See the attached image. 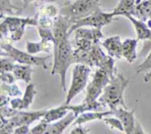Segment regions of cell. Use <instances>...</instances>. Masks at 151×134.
I'll use <instances>...</instances> for the list:
<instances>
[{
  "mask_svg": "<svg viewBox=\"0 0 151 134\" xmlns=\"http://www.w3.org/2000/svg\"><path fill=\"white\" fill-rule=\"evenodd\" d=\"M74 49L72 44L67 39L53 48V66L51 75L56 74L60 76V88L63 91H66V72L72 64L75 63L73 57Z\"/></svg>",
  "mask_w": 151,
  "mask_h": 134,
  "instance_id": "2",
  "label": "cell"
},
{
  "mask_svg": "<svg viewBox=\"0 0 151 134\" xmlns=\"http://www.w3.org/2000/svg\"><path fill=\"white\" fill-rule=\"evenodd\" d=\"M13 74L16 80H22L29 84L32 80V75L33 72L31 65L16 64L13 69Z\"/></svg>",
  "mask_w": 151,
  "mask_h": 134,
  "instance_id": "18",
  "label": "cell"
},
{
  "mask_svg": "<svg viewBox=\"0 0 151 134\" xmlns=\"http://www.w3.org/2000/svg\"><path fill=\"white\" fill-rule=\"evenodd\" d=\"M101 44L107 50L109 55L118 59L122 58V42L119 35L109 37Z\"/></svg>",
  "mask_w": 151,
  "mask_h": 134,
  "instance_id": "12",
  "label": "cell"
},
{
  "mask_svg": "<svg viewBox=\"0 0 151 134\" xmlns=\"http://www.w3.org/2000/svg\"><path fill=\"white\" fill-rule=\"evenodd\" d=\"M151 69V50L147 55L144 61L140 63L136 69L137 74H140L145 71H149Z\"/></svg>",
  "mask_w": 151,
  "mask_h": 134,
  "instance_id": "32",
  "label": "cell"
},
{
  "mask_svg": "<svg viewBox=\"0 0 151 134\" xmlns=\"http://www.w3.org/2000/svg\"><path fill=\"white\" fill-rule=\"evenodd\" d=\"M135 17L144 21L151 19V0L137 1Z\"/></svg>",
  "mask_w": 151,
  "mask_h": 134,
  "instance_id": "21",
  "label": "cell"
},
{
  "mask_svg": "<svg viewBox=\"0 0 151 134\" xmlns=\"http://www.w3.org/2000/svg\"><path fill=\"white\" fill-rule=\"evenodd\" d=\"M0 9H1V19L6 14L16 15L19 14L24 8L15 7L10 0H0Z\"/></svg>",
  "mask_w": 151,
  "mask_h": 134,
  "instance_id": "26",
  "label": "cell"
},
{
  "mask_svg": "<svg viewBox=\"0 0 151 134\" xmlns=\"http://www.w3.org/2000/svg\"><path fill=\"white\" fill-rule=\"evenodd\" d=\"M90 54H91V59H92L94 67H98L100 63L102 60L106 57V54L103 51L102 48L100 47V43L96 42L93 45L92 48L89 50Z\"/></svg>",
  "mask_w": 151,
  "mask_h": 134,
  "instance_id": "25",
  "label": "cell"
},
{
  "mask_svg": "<svg viewBox=\"0 0 151 134\" xmlns=\"http://www.w3.org/2000/svg\"><path fill=\"white\" fill-rule=\"evenodd\" d=\"M30 130L29 129V125H20L16 127L14 129L13 133L15 134H27L29 133Z\"/></svg>",
  "mask_w": 151,
  "mask_h": 134,
  "instance_id": "37",
  "label": "cell"
},
{
  "mask_svg": "<svg viewBox=\"0 0 151 134\" xmlns=\"http://www.w3.org/2000/svg\"><path fill=\"white\" fill-rule=\"evenodd\" d=\"M134 133H137H137H139V134L145 133V132L144 130H143L142 127V125L138 122V121H137V122H136Z\"/></svg>",
  "mask_w": 151,
  "mask_h": 134,
  "instance_id": "39",
  "label": "cell"
},
{
  "mask_svg": "<svg viewBox=\"0 0 151 134\" xmlns=\"http://www.w3.org/2000/svg\"><path fill=\"white\" fill-rule=\"evenodd\" d=\"M69 111H70V110L68 108L67 105L63 103L60 107L47 109V112L44 114V116H43L41 120L44 121L47 123H52V122L62 119Z\"/></svg>",
  "mask_w": 151,
  "mask_h": 134,
  "instance_id": "17",
  "label": "cell"
},
{
  "mask_svg": "<svg viewBox=\"0 0 151 134\" xmlns=\"http://www.w3.org/2000/svg\"><path fill=\"white\" fill-rule=\"evenodd\" d=\"M1 82H4L7 84L14 83L16 80L13 72H1Z\"/></svg>",
  "mask_w": 151,
  "mask_h": 134,
  "instance_id": "35",
  "label": "cell"
},
{
  "mask_svg": "<svg viewBox=\"0 0 151 134\" xmlns=\"http://www.w3.org/2000/svg\"><path fill=\"white\" fill-rule=\"evenodd\" d=\"M75 38H86V39L91 40L94 42H100V40L103 37L100 29L97 28H91L86 29L84 27L78 28L75 30Z\"/></svg>",
  "mask_w": 151,
  "mask_h": 134,
  "instance_id": "19",
  "label": "cell"
},
{
  "mask_svg": "<svg viewBox=\"0 0 151 134\" xmlns=\"http://www.w3.org/2000/svg\"><path fill=\"white\" fill-rule=\"evenodd\" d=\"M47 110V108L36 110V111L19 110L15 116H12L10 119L13 122L16 128L20 125H29L35 121L42 119Z\"/></svg>",
  "mask_w": 151,
  "mask_h": 134,
  "instance_id": "9",
  "label": "cell"
},
{
  "mask_svg": "<svg viewBox=\"0 0 151 134\" xmlns=\"http://www.w3.org/2000/svg\"><path fill=\"white\" fill-rule=\"evenodd\" d=\"M13 41L9 38L1 39V56H7L11 57L16 62L21 64H27L31 66H36L42 67L44 69H48L46 61L51 57V55L45 57L35 56L29 52H25L16 48L12 44Z\"/></svg>",
  "mask_w": 151,
  "mask_h": 134,
  "instance_id": "4",
  "label": "cell"
},
{
  "mask_svg": "<svg viewBox=\"0 0 151 134\" xmlns=\"http://www.w3.org/2000/svg\"><path fill=\"white\" fill-rule=\"evenodd\" d=\"M10 97L7 95H4V94H1V101H0V106H4L8 105V103H10Z\"/></svg>",
  "mask_w": 151,
  "mask_h": 134,
  "instance_id": "38",
  "label": "cell"
},
{
  "mask_svg": "<svg viewBox=\"0 0 151 134\" xmlns=\"http://www.w3.org/2000/svg\"><path fill=\"white\" fill-rule=\"evenodd\" d=\"M1 72H12L15 66V60H13L11 57H7V56H1Z\"/></svg>",
  "mask_w": 151,
  "mask_h": 134,
  "instance_id": "29",
  "label": "cell"
},
{
  "mask_svg": "<svg viewBox=\"0 0 151 134\" xmlns=\"http://www.w3.org/2000/svg\"><path fill=\"white\" fill-rule=\"evenodd\" d=\"M138 41L137 38H126L122 42V57L129 63H134L138 57L137 52Z\"/></svg>",
  "mask_w": 151,
  "mask_h": 134,
  "instance_id": "15",
  "label": "cell"
},
{
  "mask_svg": "<svg viewBox=\"0 0 151 134\" xmlns=\"http://www.w3.org/2000/svg\"><path fill=\"white\" fill-rule=\"evenodd\" d=\"M113 76L114 75H111L104 69L97 68L92 80L87 85L86 94L84 100H98L104 88L109 84Z\"/></svg>",
  "mask_w": 151,
  "mask_h": 134,
  "instance_id": "8",
  "label": "cell"
},
{
  "mask_svg": "<svg viewBox=\"0 0 151 134\" xmlns=\"http://www.w3.org/2000/svg\"><path fill=\"white\" fill-rule=\"evenodd\" d=\"M113 115V110H107V111H87L80 114L75 122L72 123L74 126L78 125H83L87 122H92L94 120H103V118L107 116Z\"/></svg>",
  "mask_w": 151,
  "mask_h": 134,
  "instance_id": "14",
  "label": "cell"
},
{
  "mask_svg": "<svg viewBox=\"0 0 151 134\" xmlns=\"http://www.w3.org/2000/svg\"><path fill=\"white\" fill-rule=\"evenodd\" d=\"M49 125H50V123H47V122L41 120L39 124H38L36 126H35L34 128H32V129L30 130L29 133H32V134L46 133L47 129H48Z\"/></svg>",
  "mask_w": 151,
  "mask_h": 134,
  "instance_id": "33",
  "label": "cell"
},
{
  "mask_svg": "<svg viewBox=\"0 0 151 134\" xmlns=\"http://www.w3.org/2000/svg\"><path fill=\"white\" fill-rule=\"evenodd\" d=\"M101 10L100 0H76L62 7L60 14L67 16L70 23L87 17L96 12ZM71 25V24H70Z\"/></svg>",
  "mask_w": 151,
  "mask_h": 134,
  "instance_id": "5",
  "label": "cell"
},
{
  "mask_svg": "<svg viewBox=\"0 0 151 134\" xmlns=\"http://www.w3.org/2000/svg\"><path fill=\"white\" fill-rule=\"evenodd\" d=\"M24 3L23 5V8L24 10L25 8L27 7V6L29 4H30L31 2H33V1H40V0H22Z\"/></svg>",
  "mask_w": 151,
  "mask_h": 134,
  "instance_id": "40",
  "label": "cell"
},
{
  "mask_svg": "<svg viewBox=\"0 0 151 134\" xmlns=\"http://www.w3.org/2000/svg\"><path fill=\"white\" fill-rule=\"evenodd\" d=\"M91 72L90 66L82 63H76L72 70V82L64 104H70L71 101L87 87V82Z\"/></svg>",
  "mask_w": 151,
  "mask_h": 134,
  "instance_id": "6",
  "label": "cell"
},
{
  "mask_svg": "<svg viewBox=\"0 0 151 134\" xmlns=\"http://www.w3.org/2000/svg\"><path fill=\"white\" fill-rule=\"evenodd\" d=\"M129 83V80L122 74L115 73L109 82L103 93L99 97L98 101L105 106H108L110 110H115L119 107L128 109L124 100V92Z\"/></svg>",
  "mask_w": 151,
  "mask_h": 134,
  "instance_id": "1",
  "label": "cell"
},
{
  "mask_svg": "<svg viewBox=\"0 0 151 134\" xmlns=\"http://www.w3.org/2000/svg\"><path fill=\"white\" fill-rule=\"evenodd\" d=\"M19 111L18 110L13 108V107L10 106L9 107L8 105H4V106H1L0 107V113H1V116H3L4 118H11L12 116H15V115L17 113V112Z\"/></svg>",
  "mask_w": 151,
  "mask_h": 134,
  "instance_id": "34",
  "label": "cell"
},
{
  "mask_svg": "<svg viewBox=\"0 0 151 134\" xmlns=\"http://www.w3.org/2000/svg\"><path fill=\"white\" fill-rule=\"evenodd\" d=\"M114 17L115 16L113 12L105 13L102 10H99L87 17L72 22L68 31V35L69 36L72 32H75V29L84 27H91L101 29L104 26L111 23L114 19Z\"/></svg>",
  "mask_w": 151,
  "mask_h": 134,
  "instance_id": "7",
  "label": "cell"
},
{
  "mask_svg": "<svg viewBox=\"0 0 151 134\" xmlns=\"http://www.w3.org/2000/svg\"><path fill=\"white\" fill-rule=\"evenodd\" d=\"M0 92L1 94L9 96L10 97H21L22 96V91L19 87L15 83L7 84L1 82Z\"/></svg>",
  "mask_w": 151,
  "mask_h": 134,
  "instance_id": "24",
  "label": "cell"
},
{
  "mask_svg": "<svg viewBox=\"0 0 151 134\" xmlns=\"http://www.w3.org/2000/svg\"><path fill=\"white\" fill-rule=\"evenodd\" d=\"M77 116L73 111L70 110L62 119L56 121V122L50 123L45 134H61L63 131L75 122Z\"/></svg>",
  "mask_w": 151,
  "mask_h": 134,
  "instance_id": "11",
  "label": "cell"
},
{
  "mask_svg": "<svg viewBox=\"0 0 151 134\" xmlns=\"http://www.w3.org/2000/svg\"><path fill=\"white\" fill-rule=\"evenodd\" d=\"M38 15V24L37 27H40L46 29H51L54 24L55 19H52V18L46 15H41L39 13H37Z\"/></svg>",
  "mask_w": 151,
  "mask_h": 134,
  "instance_id": "30",
  "label": "cell"
},
{
  "mask_svg": "<svg viewBox=\"0 0 151 134\" xmlns=\"http://www.w3.org/2000/svg\"><path fill=\"white\" fill-rule=\"evenodd\" d=\"M138 0H119L117 6L114 9L113 13L115 16L132 15L135 16L136 7Z\"/></svg>",
  "mask_w": 151,
  "mask_h": 134,
  "instance_id": "16",
  "label": "cell"
},
{
  "mask_svg": "<svg viewBox=\"0 0 151 134\" xmlns=\"http://www.w3.org/2000/svg\"><path fill=\"white\" fill-rule=\"evenodd\" d=\"M38 27V33H39V35L41 38V39L45 40V41H50L53 44H55V39L52 30H51L50 29L40 27ZM53 47H54V46H53Z\"/></svg>",
  "mask_w": 151,
  "mask_h": 134,
  "instance_id": "31",
  "label": "cell"
},
{
  "mask_svg": "<svg viewBox=\"0 0 151 134\" xmlns=\"http://www.w3.org/2000/svg\"><path fill=\"white\" fill-rule=\"evenodd\" d=\"M53 45V44H52ZM52 45L50 43V41H45V40L41 39L39 42H29L27 41L26 44L27 52L29 54H37V53L41 52H50L52 48Z\"/></svg>",
  "mask_w": 151,
  "mask_h": 134,
  "instance_id": "20",
  "label": "cell"
},
{
  "mask_svg": "<svg viewBox=\"0 0 151 134\" xmlns=\"http://www.w3.org/2000/svg\"><path fill=\"white\" fill-rule=\"evenodd\" d=\"M38 15L33 18H19L5 16L0 26L1 39L9 38L13 42L20 41L24 34L27 25L38 26Z\"/></svg>",
  "mask_w": 151,
  "mask_h": 134,
  "instance_id": "3",
  "label": "cell"
},
{
  "mask_svg": "<svg viewBox=\"0 0 151 134\" xmlns=\"http://www.w3.org/2000/svg\"><path fill=\"white\" fill-rule=\"evenodd\" d=\"M67 106L69 110L75 113L77 117L81 113L87 111H102L103 108L106 107V106L98 100H94V101L84 100L81 104L78 105H72L69 104L67 105Z\"/></svg>",
  "mask_w": 151,
  "mask_h": 134,
  "instance_id": "13",
  "label": "cell"
},
{
  "mask_svg": "<svg viewBox=\"0 0 151 134\" xmlns=\"http://www.w3.org/2000/svg\"><path fill=\"white\" fill-rule=\"evenodd\" d=\"M73 57L75 63H82V64L87 65L91 68L94 67V63H93L89 51L83 49L76 48L74 49Z\"/></svg>",
  "mask_w": 151,
  "mask_h": 134,
  "instance_id": "22",
  "label": "cell"
},
{
  "mask_svg": "<svg viewBox=\"0 0 151 134\" xmlns=\"http://www.w3.org/2000/svg\"><path fill=\"white\" fill-rule=\"evenodd\" d=\"M58 0H40V1L41 2H47V3H51V2H55V1H57Z\"/></svg>",
  "mask_w": 151,
  "mask_h": 134,
  "instance_id": "41",
  "label": "cell"
},
{
  "mask_svg": "<svg viewBox=\"0 0 151 134\" xmlns=\"http://www.w3.org/2000/svg\"><path fill=\"white\" fill-rule=\"evenodd\" d=\"M112 110H113V116L117 117L122 122L125 133H126L127 134L134 133V128L137 122L134 116L135 110L128 111V109L121 107Z\"/></svg>",
  "mask_w": 151,
  "mask_h": 134,
  "instance_id": "10",
  "label": "cell"
},
{
  "mask_svg": "<svg viewBox=\"0 0 151 134\" xmlns=\"http://www.w3.org/2000/svg\"><path fill=\"white\" fill-rule=\"evenodd\" d=\"M60 13V10L53 4H47V5H41L39 7V11L38 13L41 15H46L51 18H55L58 16V13Z\"/></svg>",
  "mask_w": 151,
  "mask_h": 134,
  "instance_id": "28",
  "label": "cell"
},
{
  "mask_svg": "<svg viewBox=\"0 0 151 134\" xmlns=\"http://www.w3.org/2000/svg\"><path fill=\"white\" fill-rule=\"evenodd\" d=\"M103 121L106 125L110 127L111 129H117L121 132H125L122 122L115 116L111 115V116H106V117L103 118Z\"/></svg>",
  "mask_w": 151,
  "mask_h": 134,
  "instance_id": "27",
  "label": "cell"
},
{
  "mask_svg": "<svg viewBox=\"0 0 151 134\" xmlns=\"http://www.w3.org/2000/svg\"><path fill=\"white\" fill-rule=\"evenodd\" d=\"M37 91L35 88V85L32 83L27 84L26 89H25L24 94L23 97L22 98L23 110H27V109L29 108V107L33 102L34 97H35Z\"/></svg>",
  "mask_w": 151,
  "mask_h": 134,
  "instance_id": "23",
  "label": "cell"
},
{
  "mask_svg": "<svg viewBox=\"0 0 151 134\" xmlns=\"http://www.w3.org/2000/svg\"><path fill=\"white\" fill-rule=\"evenodd\" d=\"M75 128L74 129L72 130V131L70 132V133L72 134H77V133H80V134H86V133H88L90 131L89 129L88 128H86L84 127H83L82 125H78V126L75 125Z\"/></svg>",
  "mask_w": 151,
  "mask_h": 134,
  "instance_id": "36",
  "label": "cell"
}]
</instances>
